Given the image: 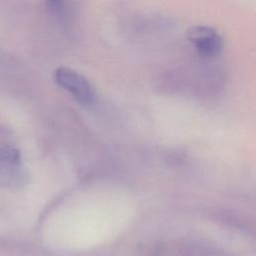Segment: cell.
I'll use <instances>...</instances> for the list:
<instances>
[{"mask_svg":"<svg viewBox=\"0 0 256 256\" xmlns=\"http://www.w3.org/2000/svg\"><path fill=\"white\" fill-rule=\"evenodd\" d=\"M55 83L83 104L92 105L96 100V91L91 82L82 74L69 67H58L53 72Z\"/></svg>","mask_w":256,"mask_h":256,"instance_id":"obj_1","label":"cell"},{"mask_svg":"<svg viewBox=\"0 0 256 256\" xmlns=\"http://www.w3.org/2000/svg\"><path fill=\"white\" fill-rule=\"evenodd\" d=\"M188 41L197 54L206 59L219 56L224 48V40L217 30L206 25L190 27L186 33Z\"/></svg>","mask_w":256,"mask_h":256,"instance_id":"obj_2","label":"cell"},{"mask_svg":"<svg viewBox=\"0 0 256 256\" xmlns=\"http://www.w3.org/2000/svg\"><path fill=\"white\" fill-rule=\"evenodd\" d=\"M20 165V154L15 148L0 149V179L9 177Z\"/></svg>","mask_w":256,"mask_h":256,"instance_id":"obj_3","label":"cell"},{"mask_svg":"<svg viewBox=\"0 0 256 256\" xmlns=\"http://www.w3.org/2000/svg\"><path fill=\"white\" fill-rule=\"evenodd\" d=\"M47 9L59 20L70 21L73 14L72 0H45Z\"/></svg>","mask_w":256,"mask_h":256,"instance_id":"obj_4","label":"cell"}]
</instances>
